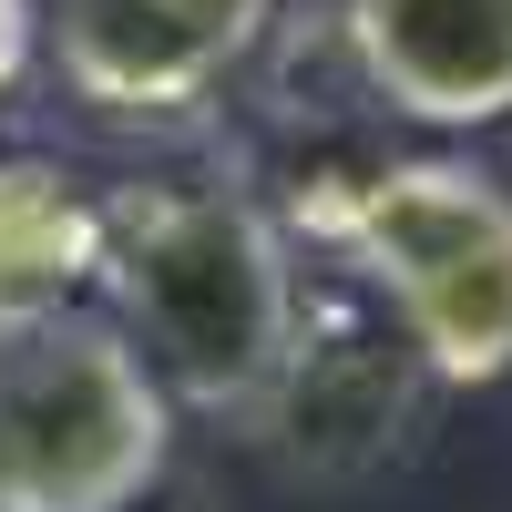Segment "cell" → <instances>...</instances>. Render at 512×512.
<instances>
[{
  "label": "cell",
  "instance_id": "6da1fadb",
  "mask_svg": "<svg viewBox=\"0 0 512 512\" xmlns=\"http://www.w3.org/2000/svg\"><path fill=\"white\" fill-rule=\"evenodd\" d=\"M113 328L144 349L164 400L267 410L297 369V267L267 205L236 185H164L103 216Z\"/></svg>",
  "mask_w": 512,
  "mask_h": 512
},
{
  "label": "cell",
  "instance_id": "277c9868",
  "mask_svg": "<svg viewBox=\"0 0 512 512\" xmlns=\"http://www.w3.org/2000/svg\"><path fill=\"white\" fill-rule=\"evenodd\" d=\"M267 21L277 0H41L62 82L123 123H175L205 93H226Z\"/></svg>",
  "mask_w": 512,
  "mask_h": 512
},
{
  "label": "cell",
  "instance_id": "8992f818",
  "mask_svg": "<svg viewBox=\"0 0 512 512\" xmlns=\"http://www.w3.org/2000/svg\"><path fill=\"white\" fill-rule=\"evenodd\" d=\"M82 267H103V216H82L52 164H0V318L72 308Z\"/></svg>",
  "mask_w": 512,
  "mask_h": 512
},
{
  "label": "cell",
  "instance_id": "3957f363",
  "mask_svg": "<svg viewBox=\"0 0 512 512\" xmlns=\"http://www.w3.org/2000/svg\"><path fill=\"white\" fill-rule=\"evenodd\" d=\"M349 256L390 287L431 379L512 369V185L472 164H390L349 205Z\"/></svg>",
  "mask_w": 512,
  "mask_h": 512
},
{
  "label": "cell",
  "instance_id": "7a4b0ae2",
  "mask_svg": "<svg viewBox=\"0 0 512 512\" xmlns=\"http://www.w3.org/2000/svg\"><path fill=\"white\" fill-rule=\"evenodd\" d=\"M175 461V400L103 308L0 318V512H134Z\"/></svg>",
  "mask_w": 512,
  "mask_h": 512
},
{
  "label": "cell",
  "instance_id": "52a82bcc",
  "mask_svg": "<svg viewBox=\"0 0 512 512\" xmlns=\"http://www.w3.org/2000/svg\"><path fill=\"white\" fill-rule=\"evenodd\" d=\"M31 52H41V0H0V103L21 93Z\"/></svg>",
  "mask_w": 512,
  "mask_h": 512
},
{
  "label": "cell",
  "instance_id": "5b68a950",
  "mask_svg": "<svg viewBox=\"0 0 512 512\" xmlns=\"http://www.w3.org/2000/svg\"><path fill=\"white\" fill-rule=\"evenodd\" d=\"M349 62L400 123H512V0H349Z\"/></svg>",
  "mask_w": 512,
  "mask_h": 512
}]
</instances>
